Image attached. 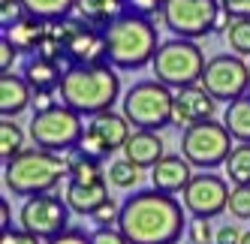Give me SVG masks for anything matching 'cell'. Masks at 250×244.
Returning <instances> with one entry per match:
<instances>
[{
  "label": "cell",
  "mask_w": 250,
  "mask_h": 244,
  "mask_svg": "<svg viewBox=\"0 0 250 244\" xmlns=\"http://www.w3.org/2000/svg\"><path fill=\"white\" fill-rule=\"evenodd\" d=\"M118 229L130 244H178L187 232V208L160 190H136L121 202Z\"/></svg>",
  "instance_id": "1"
},
{
  "label": "cell",
  "mask_w": 250,
  "mask_h": 244,
  "mask_svg": "<svg viewBox=\"0 0 250 244\" xmlns=\"http://www.w3.org/2000/svg\"><path fill=\"white\" fill-rule=\"evenodd\" d=\"M61 102L79 112L82 118H94L100 112H109L115 100L121 97V79L112 63L97 66H69L61 81Z\"/></svg>",
  "instance_id": "2"
},
{
  "label": "cell",
  "mask_w": 250,
  "mask_h": 244,
  "mask_svg": "<svg viewBox=\"0 0 250 244\" xmlns=\"http://www.w3.org/2000/svg\"><path fill=\"white\" fill-rule=\"evenodd\" d=\"M63 178H69V166L55 151L24 148L19 157H12L9 163H3V184L15 196L51 193Z\"/></svg>",
  "instance_id": "3"
},
{
  "label": "cell",
  "mask_w": 250,
  "mask_h": 244,
  "mask_svg": "<svg viewBox=\"0 0 250 244\" xmlns=\"http://www.w3.org/2000/svg\"><path fill=\"white\" fill-rule=\"evenodd\" d=\"M105 42H109V63L115 69H142L157 55V24L154 19L127 12L105 27Z\"/></svg>",
  "instance_id": "4"
},
{
  "label": "cell",
  "mask_w": 250,
  "mask_h": 244,
  "mask_svg": "<svg viewBox=\"0 0 250 244\" xmlns=\"http://www.w3.org/2000/svg\"><path fill=\"white\" fill-rule=\"evenodd\" d=\"M124 118L130 121L136 130H151L160 133L163 127L175 124V91L166 88L157 79L136 81L133 88L124 94Z\"/></svg>",
  "instance_id": "5"
},
{
  "label": "cell",
  "mask_w": 250,
  "mask_h": 244,
  "mask_svg": "<svg viewBox=\"0 0 250 244\" xmlns=\"http://www.w3.org/2000/svg\"><path fill=\"white\" fill-rule=\"evenodd\" d=\"M205 63H208L205 51L196 45V40H181V37H172L166 42H160L157 55L151 61L157 81H163L172 91L199 84L202 73H205Z\"/></svg>",
  "instance_id": "6"
},
{
  "label": "cell",
  "mask_w": 250,
  "mask_h": 244,
  "mask_svg": "<svg viewBox=\"0 0 250 244\" xmlns=\"http://www.w3.org/2000/svg\"><path fill=\"white\" fill-rule=\"evenodd\" d=\"M48 33L61 40L66 69H69V66H97V63H109V42H105V30L87 24L84 19L51 21V24H48Z\"/></svg>",
  "instance_id": "7"
},
{
  "label": "cell",
  "mask_w": 250,
  "mask_h": 244,
  "mask_svg": "<svg viewBox=\"0 0 250 244\" xmlns=\"http://www.w3.org/2000/svg\"><path fill=\"white\" fill-rule=\"evenodd\" d=\"M232 133L226 130V124L220 121H202V124H193V127H184L181 133V154L193 163V169H202V172H211L229 160L232 154Z\"/></svg>",
  "instance_id": "8"
},
{
  "label": "cell",
  "mask_w": 250,
  "mask_h": 244,
  "mask_svg": "<svg viewBox=\"0 0 250 244\" xmlns=\"http://www.w3.org/2000/svg\"><path fill=\"white\" fill-rule=\"evenodd\" d=\"M84 124H82V115L73 112L69 106L58 102L55 109L40 112L30 118V127L27 136L33 139V148H42V151H66V148H76L84 136Z\"/></svg>",
  "instance_id": "9"
},
{
  "label": "cell",
  "mask_w": 250,
  "mask_h": 244,
  "mask_svg": "<svg viewBox=\"0 0 250 244\" xmlns=\"http://www.w3.org/2000/svg\"><path fill=\"white\" fill-rule=\"evenodd\" d=\"M220 3L217 0H166L160 19L181 40H199L214 33Z\"/></svg>",
  "instance_id": "10"
},
{
  "label": "cell",
  "mask_w": 250,
  "mask_h": 244,
  "mask_svg": "<svg viewBox=\"0 0 250 244\" xmlns=\"http://www.w3.org/2000/svg\"><path fill=\"white\" fill-rule=\"evenodd\" d=\"M202 88L217 102H235L244 94H250V66L241 61V55H217L205 63Z\"/></svg>",
  "instance_id": "11"
},
{
  "label": "cell",
  "mask_w": 250,
  "mask_h": 244,
  "mask_svg": "<svg viewBox=\"0 0 250 244\" xmlns=\"http://www.w3.org/2000/svg\"><path fill=\"white\" fill-rule=\"evenodd\" d=\"M69 214H73V208L66 205V199L55 193H40V196H27V202L19 211V220L21 229H27L30 235L51 241L55 235L69 229Z\"/></svg>",
  "instance_id": "12"
},
{
  "label": "cell",
  "mask_w": 250,
  "mask_h": 244,
  "mask_svg": "<svg viewBox=\"0 0 250 244\" xmlns=\"http://www.w3.org/2000/svg\"><path fill=\"white\" fill-rule=\"evenodd\" d=\"M130 127H133V124H130L124 115H118V112H112V109H109V112H100V115L91 118V124H87V130H84V136H82L79 148H82V154H87V157L105 160L109 154L124 151L127 139L133 136Z\"/></svg>",
  "instance_id": "13"
},
{
  "label": "cell",
  "mask_w": 250,
  "mask_h": 244,
  "mask_svg": "<svg viewBox=\"0 0 250 244\" xmlns=\"http://www.w3.org/2000/svg\"><path fill=\"white\" fill-rule=\"evenodd\" d=\"M229 193L232 190H229L226 178L214 175V172H196L193 181L187 184V190L181 193V202H184L190 217L214 220L229 208Z\"/></svg>",
  "instance_id": "14"
},
{
  "label": "cell",
  "mask_w": 250,
  "mask_h": 244,
  "mask_svg": "<svg viewBox=\"0 0 250 244\" xmlns=\"http://www.w3.org/2000/svg\"><path fill=\"white\" fill-rule=\"evenodd\" d=\"M217 112V100H214L202 84H190V88L175 91V124L181 127H193L211 121Z\"/></svg>",
  "instance_id": "15"
},
{
  "label": "cell",
  "mask_w": 250,
  "mask_h": 244,
  "mask_svg": "<svg viewBox=\"0 0 250 244\" xmlns=\"http://www.w3.org/2000/svg\"><path fill=\"white\" fill-rule=\"evenodd\" d=\"M193 181V163L184 154H166L154 169H151V184L160 193H184L187 184Z\"/></svg>",
  "instance_id": "16"
},
{
  "label": "cell",
  "mask_w": 250,
  "mask_h": 244,
  "mask_svg": "<svg viewBox=\"0 0 250 244\" xmlns=\"http://www.w3.org/2000/svg\"><path fill=\"white\" fill-rule=\"evenodd\" d=\"M163 139L151 130H133V136L124 145V157L136 166V169H154L160 160H163Z\"/></svg>",
  "instance_id": "17"
},
{
  "label": "cell",
  "mask_w": 250,
  "mask_h": 244,
  "mask_svg": "<svg viewBox=\"0 0 250 244\" xmlns=\"http://www.w3.org/2000/svg\"><path fill=\"white\" fill-rule=\"evenodd\" d=\"M66 205L73 208L76 214L82 217H94L97 208L109 199V181H94V184H84V181H66V193H63Z\"/></svg>",
  "instance_id": "18"
},
{
  "label": "cell",
  "mask_w": 250,
  "mask_h": 244,
  "mask_svg": "<svg viewBox=\"0 0 250 244\" xmlns=\"http://www.w3.org/2000/svg\"><path fill=\"white\" fill-rule=\"evenodd\" d=\"M63 73H66L63 63L51 61V58H42V55H30L24 61V66H21V76L33 88V94L37 91H58L61 81H63Z\"/></svg>",
  "instance_id": "19"
},
{
  "label": "cell",
  "mask_w": 250,
  "mask_h": 244,
  "mask_svg": "<svg viewBox=\"0 0 250 244\" xmlns=\"http://www.w3.org/2000/svg\"><path fill=\"white\" fill-rule=\"evenodd\" d=\"M30 102H33V88L24 81V76H12V73L0 76V115L15 118V115H21Z\"/></svg>",
  "instance_id": "20"
},
{
  "label": "cell",
  "mask_w": 250,
  "mask_h": 244,
  "mask_svg": "<svg viewBox=\"0 0 250 244\" xmlns=\"http://www.w3.org/2000/svg\"><path fill=\"white\" fill-rule=\"evenodd\" d=\"M76 12H79V19H84L87 24L105 30V27H112L121 15L130 12V0H79Z\"/></svg>",
  "instance_id": "21"
},
{
  "label": "cell",
  "mask_w": 250,
  "mask_h": 244,
  "mask_svg": "<svg viewBox=\"0 0 250 244\" xmlns=\"http://www.w3.org/2000/svg\"><path fill=\"white\" fill-rule=\"evenodd\" d=\"M21 3H24V9H27L30 19H40V21L51 24V21L69 19V15L76 12L79 0H21Z\"/></svg>",
  "instance_id": "22"
},
{
  "label": "cell",
  "mask_w": 250,
  "mask_h": 244,
  "mask_svg": "<svg viewBox=\"0 0 250 244\" xmlns=\"http://www.w3.org/2000/svg\"><path fill=\"white\" fill-rule=\"evenodd\" d=\"M45 33H48V24L40 21V19H30V15H27L24 21H19L12 30H6V37L12 40V45L19 48V51H30V55H33V51H37V45L42 42Z\"/></svg>",
  "instance_id": "23"
},
{
  "label": "cell",
  "mask_w": 250,
  "mask_h": 244,
  "mask_svg": "<svg viewBox=\"0 0 250 244\" xmlns=\"http://www.w3.org/2000/svg\"><path fill=\"white\" fill-rule=\"evenodd\" d=\"M223 124L232 133V139L250 142V94H244L235 102H229L226 112H223Z\"/></svg>",
  "instance_id": "24"
},
{
  "label": "cell",
  "mask_w": 250,
  "mask_h": 244,
  "mask_svg": "<svg viewBox=\"0 0 250 244\" xmlns=\"http://www.w3.org/2000/svg\"><path fill=\"white\" fill-rule=\"evenodd\" d=\"M223 166L235 187H250V142H238Z\"/></svg>",
  "instance_id": "25"
},
{
  "label": "cell",
  "mask_w": 250,
  "mask_h": 244,
  "mask_svg": "<svg viewBox=\"0 0 250 244\" xmlns=\"http://www.w3.org/2000/svg\"><path fill=\"white\" fill-rule=\"evenodd\" d=\"M21 151H24V130L12 118H3L0 121V157H3V163H9Z\"/></svg>",
  "instance_id": "26"
},
{
  "label": "cell",
  "mask_w": 250,
  "mask_h": 244,
  "mask_svg": "<svg viewBox=\"0 0 250 244\" xmlns=\"http://www.w3.org/2000/svg\"><path fill=\"white\" fill-rule=\"evenodd\" d=\"M69 181L94 184V181H109V178H105L103 160H97V157H87V154H79L76 160L69 163Z\"/></svg>",
  "instance_id": "27"
},
{
  "label": "cell",
  "mask_w": 250,
  "mask_h": 244,
  "mask_svg": "<svg viewBox=\"0 0 250 244\" xmlns=\"http://www.w3.org/2000/svg\"><path fill=\"white\" fill-rule=\"evenodd\" d=\"M105 178H109V184L118 187V190H133V187L139 184V169L127 160V157H124V160L109 163V169H105Z\"/></svg>",
  "instance_id": "28"
},
{
  "label": "cell",
  "mask_w": 250,
  "mask_h": 244,
  "mask_svg": "<svg viewBox=\"0 0 250 244\" xmlns=\"http://www.w3.org/2000/svg\"><path fill=\"white\" fill-rule=\"evenodd\" d=\"M229 48L235 55H247L250 58V19H232L229 30H226Z\"/></svg>",
  "instance_id": "29"
},
{
  "label": "cell",
  "mask_w": 250,
  "mask_h": 244,
  "mask_svg": "<svg viewBox=\"0 0 250 244\" xmlns=\"http://www.w3.org/2000/svg\"><path fill=\"white\" fill-rule=\"evenodd\" d=\"M24 19H27V9H24L21 0H0V27H3V33L12 30Z\"/></svg>",
  "instance_id": "30"
},
{
  "label": "cell",
  "mask_w": 250,
  "mask_h": 244,
  "mask_svg": "<svg viewBox=\"0 0 250 244\" xmlns=\"http://www.w3.org/2000/svg\"><path fill=\"white\" fill-rule=\"evenodd\" d=\"M229 214L238 220H250V187H232L229 193Z\"/></svg>",
  "instance_id": "31"
},
{
  "label": "cell",
  "mask_w": 250,
  "mask_h": 244,
  "mask_svg": "<svg viewBox=\"0 0 250 244\" xmlns=\"http://www.w3.org/2000/svg\"><path fill=\"white\" fill-rule=\"evenodd\" d=\"M187 235H190V244H214V235L217 232H211V220L193 217L187 226Z\"/></svg>",
  "instance_id": "32"
},
{
  "label": "cell",
  "mask_w": 250,
  "mask_h": 244,
  "mask_svg": "<svg viewBox=\"0 0 250 244\" xmlns=\"http://www.w3.org/2000/svg\"><path fill=\"white\" fill-rule=\"evenodd\" d=\"M118 217H121V205L109 196V199H105V202L97 208V214H94L91 220H97L100 226H112V223H118Z\"/></svg>",
  "instance_id": "33"
},
{
  "label": "cell",
  "mask_w": 250,
  "mask_h": 244,
  "mask_svg": "<svg viewBox=\"0 0 250 244\" xmlns=\"http://www.w3.org/2000/svg\"><path fill=\"white\" fill-rule=\"evenodd\" d=\"M91 244H130V241L115 226H100V229L91 232Z\"/></svg>",
  "instance_id": "34"
},
{
  "label": "cell",
  "mask_w": 250,
  "mask_h": 244,
  "mask_svg": "<svg viewBox=\"0 0 250 244\" xmlns=\"http://www.w3.org/2000/svg\"><path fill=\"white\" fill-rule=\"evenodd\" d=\"M15 58H19V48H15L12 40L3 33V37H0V73H12Z\"/></svg>",
  "instance_id": "35"
},
{
  "label": "cell",
  "mask_w": 250,
  "mask_h": 244,
  "mask_svg": "<svg viewBox=\"0 0 250 244\" xmlns=\"http://www.w3.org/2000/svg\"><path fill=\"white\" fill-rule=\"evenodd\" d=\"M45 244H91V235H87V232H82V229H73V226H69L66 232L55 235V238H51V241H45Z\"/></svg>",
  "instance_id": "36"
},
{
  "label": "cell",
  "mask_w": 250,
  "mask_h": 244,
  "mask_svg": "<svg viewBox=\"0 0 250 244\" xmlns=\"http://www.w3.org/2000/svg\"><path fill=\"white\" fill-rule=\"evenodd\" d=\"M0 244H42V238L30 235L27 229H6L3 238H0Z\"/></svg>",
  "instance_id": "37"
},
{
  "label": "cell",
  "mask_w": 250,
  "mask_h": 244,
  "mask_svg": "<svg viewBox=\"0 0 250 244\" xmlns=\"http://www.w3.org/2000/svg\"><path fill=\"white\" fill-rule=\"evenodd\" d=\"M217 3L232 19H250V0H217Z\"/></svg>",
  "instance_id": "38"
},
{
  "label": "cell",
  "mask_w": 250,
  "mask_h": 244,
  "mask_svg": "<svg viewBox=\"0 0 250 244\" xmlns=\"http://www.w3.org/2000/svg\"><path fill=\"white\" fill-rule=\"evenodd\" d=\"M33 115H40V112H48V109H55L58 106V100H55V91H37L33 94Z\"/></svg>",
  "instance_id": "39"
},
{
  "label": "cell",
  "mask_w": 250,
  "mask_h": 244,
  "mask_svg": "<svg viewBox=\"0 0 250 244\" xmlns=\"http://www.w3.org/2000/svg\"><path fill=\"white\" fill-rule=\"evenodd\" d=\"M241 235L244 232H238V226L226 223V226L217 229V235H214V244H241Z\"/></svg>",
  "instance_id": "40"
},
{
  "label": "cell",
  "mask_w": 250,
  "mask_h": 244,
  "mask_svg": "<svg viewBox=\"0 0 250 244\" xmlns=\"http://www.w3.org/2000/svg\"><path fill=\"white\" fill-rule=\"evenodd\" d=\"M0 229H12V226H9V202L6 199H0Z\"/></svg>",
  "instance_id": "41"
},
{
  "label": "cell",
  "mask_w": 250,
  "mask_h": 244,
  "mask_svg": "<svg viewBox=\"0 0 250 244\" xmlns=\"http://www.w3.org/2000/svg\"><path fill=\"white\" fill-rule=\"evenodd\" d=\"M241 244H250V229H247V232L241 235Z\"/></svg>",
  "instance_id": "42"
},
{
  "label": "cell",
  "mask_w": 250,
  "mask_h": 244,
  "mask_svg": "<svg viewBox=\"0 0 250 244\" xmlns=\"http://www.w3.org/2000/svg\"><path fill=\"white\" fill-rule=\"evenodd\" d=\"M247 66H250V61H247Z\"/></svg>",
  "instance_id": "43"
}]
</instances>
